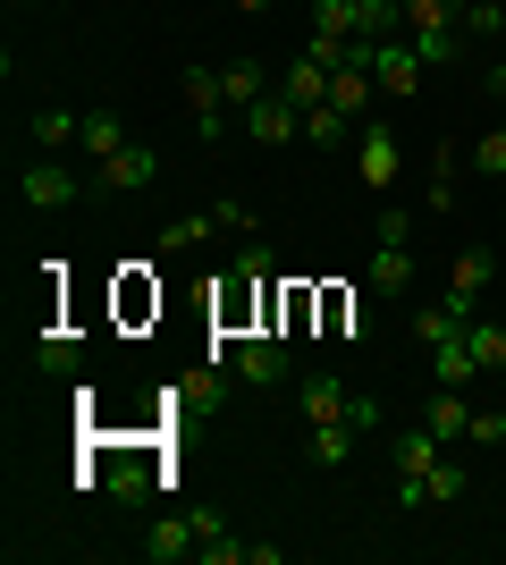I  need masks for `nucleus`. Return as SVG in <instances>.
Returning <instances> with one entry per match:
<instances>
[{
	"label": "nucleus",
	"instance_id": "nucleus-27",
	"mask_svg": "<svg viewBox=\"0 0 506 565\" xmlns=\"http://www.w3.org/2000/svg\"><path fill=\"white\" fill-rule=\"evenodd\" d=\"M212 228H219L212 212H203V220H169V228H161V245H169V254H186V245H203Z\"/></svg>",
	"mask_w": 506,
	"mask_h": 565
},
{
	"label": "nucleus",
	"instance_id": "nucleus-20",
	"mask_svg": "<svg viewBox=\"0 0 506 565\" xmlns=\"http://www.w3.org/2000/svg\"><path fill=\"white\" fill-rule=\"evenodd\" d=\"M219 85H228V102H245V110H254V102L270 94V68H262V60H228V68H219Z\"/></svg>",
	"mask_w": 506,
	"mask_h": 565
},
{
	"label": "nucleus",
	"instance_id": "nucleus-19",
	"mask_svg": "<svg viewBox=\"0 0 506 565\" xmlns=\"http://www.w3.org/2000/svg\"><path fill=\"white\" fill-rule=\"evenodd\" d=\"M372 94H380V76H372V68H337V76H330V102H337L346 118L372 110Z\"/></svg>",
	"mask_w": 506,
	"mask_h": 565
},
{
	"label": "nucleus",
	"instance_id": "nucleus-24",
	"mask_svg": "<svg viewBox=\"0 0 506 565\" xmlns=\"http://www.w3.org/2000/svg\"><path fill=\"white\" fill-rule=\"evenodd\" d=\"M464 43H506V9L498 0H464Z\"/></svg>",
	"mask_w": 506,
	"mask_h": 565
},
{
	"label": "nucleus",
	"instance_id": "nucleus-1",
	"mask_svg": "<svg viewBox=\"0 0 506 565\" xmlns=\"http://www.w3.org/2000/svg\"><path fill=\"white\" fill-rule=\"evenodd\" d=\"M388 465H397V507H431V472L448 465V439L431 423H413L388 439Z\"/></svg>",
	"mask_w": 506,
	"mask_h": 565
},
{
	"label": "nucleus",
	"instance_id": "nucleus-7",
	"mask_svg": "<svg viewBox=\"0 0 506 565\" xmlns=\"http://www.w3.org/2000/svg\"><path fill=\"white\" fill-rule=\"evenodd\" d=\"M245 136H254V143H295V136H304V102L262 94L254 110H245Z\"/></svg>",
	"mask_w": 506,
	"mask_h": 565
},
{
	"label": "nucleus",
	"instance_id": "nucleus-14",
	"mask_svg": "<svg viewBox=\"0 0 506 565\" xmlns=\"http://www.w3.org/2000/svg\"><path fill=\"white\" fill-rule=\"evenodd\" d=\"M413 270H422V262H413V245H372V287H380V296H406Z\"/></svg>",
	"mask_w": 506,
	"mask_h": 565
},
{
	"label": "nucleus",
	"instance_id": "nucleus-31",
	"mask_svg": "<svg viewBox=\"0 0 506 565\" xmlns=\"http://www.w3.org/2000/svg\"><path fill=\"white\" fill-rule=\"evenodd\" d=\"M473 448H506V414H473Z\"/></svg>",
	"mask_w": 506,
	"mask_h": 565
},
{
	"label": "nucleus",
	"instance_id": "nucleus-35",
	"mask_svg": "<svg viewBox=\"0 0 506 565\" xmlns=\"http://www.w3.org/2000/svg\"><path fill=\"white\" fill-rule=\"evenodd\" d=\"M237 9H270V0H237Z\"/></svg>",
	"mask_w": 506,
	"mask_h": 565
},
{
	"label": "nucleus",
	"instance_id": "nucleus-33",
	"mask_svg": "<svg viewBox=\"0 0 506 565\" xmlns=\"http://www.w3.org/2000/svg\"><path fill=\"white\" fill-rule=\"evenodd\" d=\"M110 498H144V465H119V472H110Z\"/></svg>",
	"mask_w": 506,
	"mask_h": 565
},
{
	"label": "nucleus",
	"instance_id": "nucleus-25",
	"mask_svg": "<svg viewBox=\"0 0 506 565\" xmlns=\"http://www.w3.org/2000/svg\"><path fill=\"white\" fill-rule=\"evenodd\" d=\"M34 363H43V372H76V330H43Z\"/></svg>",
	"mask_w": 506,
	"mask_h": 565
},
{
	"label": "nucleus",
	"instance_id": "nucleus-15",
	"mask_svg": "<svg viewBox=\"0 0 506 565\" xmlns=\"http://www.w3.org/2000/svg\"><path fill=\"white\" fill-rule=\"evenodd\" d=\"M76 143H85V161H110V152H127L136 136H127L119 110H85V136H76Z\"/></svg>",
	"mask_w": 506,
	"mask_h": 565
},
{
	"label": "nucleus",
	"instance_id": "nucleus-26",
	"mask_svg": "<svg viewBox=\"0 0 506 565\" xmlns=\"http://www.w3.org/2000/svg\"><path fill=\"white\" fill-rule=\"evenodd\" d=\"M464 338H473V354H482V372H506V330L498 321H473Z\"/></svg>",
	"mask_w": 506,
	"mask_h": 565
},
{
	"label": "nucleus",
	"instance_id": "nucleus-13",
	"mask_svg": "<svg viewBox=\"0 0 506 565\" xmlns=\"http://www.w3.org/2000/svg\"><path fill=\"white\" fill-rule=\"evenodd\" d=\"M473 372H482L473 338H439V347H431V380H439V388H473Z\"/></svg>",
	"mask_w": 506,
	"mask_h": 565
},
{
	"label": "nucleus",
	"instance_id": "nucleus-8",
	"mask_svg": "<svg viewBox=\"0 0 506 565\" xmlns=\"http://www.w3.org/2000/svg\"><path fill=\"white\" fill-rule=\"evenodd\" d=\"M372 76H380V94H413V85H422V51H413L406 34H380V51H372Z\"/></svg>",
	"mask_w": 506,
	"mask_h": 565
},
{
	"label": "nucleus",
	"instance_id": "nucleus-5",
	"mask_svg": "<svg viewBox=\"0 0 506 565\" xmlns=\"http://www.w3.org/2000/svg\"><path fill=\"white\" fill-rule=\"evenodd\" d=\"M186 110H194V136L203 143L228 136V85H219V68H186Z\"/></svg>",
	"mask_w": 506,
	"mask_h": 565
},
{
	"label": "nucleus",
	"instance_id": "nucleus-34",
	"mask_svg": "<svg viewBox=\"0 0 506 565\" xmlns=\"http://www.w3.org/2000/svg\"><path fill=\"white\" fill-rule=\"evenodd\" d=\"M489 94L506 102V43H498V60H489Z\"/></svg>",
	"mask_w": 506,
	"mask_h": 565
},
{
	"label": "nucleus",
	"instance_id": "nucleus-17",
	"mask_svg": "<svg viewBox=\"0 0 506 565\" xmlns=\"http://www.w3.org/2000/svg\"><path fill=\"white\" fill-rule=\"evenodd\" d=\"M304 143H321V152H337V143H355V118L337 110V102H313V110H304Z\"/></svg>",
	"mask_w": 506,
	"mask_h": 565
},
{
	"label": "nucleus",
	"instance_id": "nucleus-4",
	"mask_svg": "<svg viewBox=\"0 0 506 565\" xmlns=\"http://www.w3.org/2000/svg\"><path fill=\"white\" fill-rule=\"evenodd\" d=\"M152 178H161V152H152V143H127L110 161H94V194H144Z\"/></svg>",
	"mask_w": 506,
	"mask_h": 565
},
{
	"label": "nucleus",
	"instance_id": "nucleus-29",
	"mask_svg": "<svg viewBox=\"0 0 506 565\" xmlns=\"http://www.w3.org/2000/svg\"><path fill=\"white\" fill-rule=\"evenodd\" d=\"M473 169H482V178H506V127H489V136L473 143Z\"/></svg>",
	"mask_w": 506,
	"mask_h": 565
},
{
	"label": "nucleus",
	"instance_id": "nucleus-22",
	"mask_svg": "<svg viewBox=\"0 0 506 565\" xmlns=\"http://www.w3.org/2000/svg\"><path fill=\"white\" fill-rule=\"evenodd\" d=\"M355 423H313V465H355Z\"/></svg>",
	"mask_w": 506,
	"mask_h": 565
},
{
	"label": "nucleus",
	"instance_id": "nucleus-18",
	"mask_svg": "<svg viewBox=\"0 0 506 565\" xmlns=\"http://www.w3.org/2000/svg\"><path fill=\"white\" fill-rule=\"evenodd\" d=\"M25 136L43 143V152H68V143L85 136V118H76V110H60V102H51V110H34V127H25Z\"/></svg>",
	"mask_w": 506,
	"mask_h": 565
},
{
	"label": "nucleus",
	"instance_id": "nucleus-30",
	"mask_svg": "<svg viewBox=\"0 0 506 565\" xmlns=\"http://www.w3.org/2000/svg\"><path fill=\"white\" fill-rule=\"evenodd\" d=\"M380 245H413V212H406V203H388V212H380Z\"/></svg>",
	"mask_w": 506,
	"mask_h": 565
},
{
	"label": "nucleus",
	"instance_id": "nucleus-28",
	"mask_svg": "<svg viewBox=\"0 0 506 565\" xmlns=\"http://www.w3.org/2000/svg\"><path fill=\"white\" fill-rule=\"evenodd\" d=\"M464 481H473V472H464L456 456H448V465L431 472V507H456V498H464Z\"/></svg>",
	"mask_w": 506,
	"mask_h": 565
},
{
	"label": "nucleus",
	"instance_id": "nucleus-11",
	"mask_svg": "<svg viewBox=\"0 0 506 565\" xmlns=\"http://www.w3.org/2000/svg\"><path fill=\"white\" fill-rule=\"evenodd\" d=\"M422 423L456 448V439H473V397H464V388H431V397H422Z\"/></svg>",
	"mask_w": 506,
	"mask_h": 565
},
{
	"label": "nucleus",
	"instance_id": "nucleus-32",
	"mask_svg": "<svg viewBox=\"0 0 506 565\" xmlns=\"http://www.w3.org/2000/svg\"><path fill=\"white\" fill-rule=\"evenodd\" d=\"M346 423H355L363 439H372V430H380V397H355V405H346Z\"/></svg>",
	"mask_w": 506,
	"mask_h": 565
},
{
	"label": "nucleus",
	"instance_id": "nucleus-16",
	"mask_svg": "<svg viewBox=\"0 0 506 565\" xmlns=\"http://www.w3.org/2000/svg\"><path fill=\"white\" fill-rule=\"evenodd\" d=\"M489 279H498V254H489V245H464L456 270H448V296H482Z\"/></svg>",
	"mask_w": 506,
	"mask_h": 565
},
{
	"label": "nucleus",
	"instance_id": "nucleus-10",
	"mask_svg": "<svg viewBox=\"0 0 506 565\" xmlns=\"http://www.w3.org/2000/svg\"><path fill=\"white\" fill-rule=\"evenodd\" d=\"M346 405H355V397H346V380H337V372H313L304 388H295V414H304V423H346Z\"/></svg>",
	"mask_w": 506,
	"mask_h": 565
},
{
	"label": "nucleus",
	"instance_id": "nucleus-21",
	"mask_svg": "<svg viewBox=\"0 0 506 565\" xmlns=\"http://www.w3.org/2000/svg\"><path fill=\"white\" fill-rule=\"evenodd\" d=\"M330 76H337V68H321V60H304V51H295V68H288V102H304V110H313V102H330Z\"/></svg>",
	"mask_w": 506,
	"mask_h": 565
},
{
	"label": "nucleus",
	"instance_id": "nucleus-6",
	"mask_svg": "<svg viewBox=\"0 0 506 565\" xmlns=\"http://www.w3.org/2000/svg\"><path fill=\"white\" fill-rule=\"evenodd\" d=\"M355 169H363V186H372V194H388V186H397V169H406L397 136H388V127H355Z\"/></svg>",
	"mask_w": 506,
	"mask_h": 565
},
{
	"label": "nucleus",
	"instance_id": "nucleus-9",
	"mask_svg": "<svg viewBox=\"0 0 506 565\" xmlns=\"http://www.w3.org/2000/svg\"><path fill=\"white\" fill-rule=\"evenodd\" d=\"M144 557L152 565H186V557H203V541H194V515H161L144 532Z\"/></svg>",
	"mask_w": 506,
	"mask_h": 565
},
{
	"label": "nucleus",
	"instance_id": "nucleus-23",
	"mask_svg": "<svg viewBox=\"0 0 506 565\" xmlns=\"http://www.w3.org/2000/svg\"><path fill=\"white\" fill-rule=\"evenodd\" d=\"M194 541H203V565H237L245 541H228V523L219 515H194Z\"/></svg>",
	"mask_w": 506,
	"mask_h": 565
},
{
	"label": "nucleus",
	"instance_id": "nucleus-12",
	"mask_svg": "<svg viewBox=\"0 0 506 565\" xmlns=\"http://www.w3.org/2000/svg\"><path fill=\"white\" fill-rule=\"evenodd\" d=\"M237 380L279 388V380H288V347H279V338H245V347H237Z\"/></svg>",
	"mask_w": 506,
	"mask_h": 565
},
{
	"label": "nucleus",
	"instance_id": "nucleus-3",
	"mask_svg": "<svg viewBox=\"0 0 506 565\" xmlns=\"http://www.w3.org/2000/svg\"><path fill=\"white\" fill-rule=\"evenodd\" d=\"M18 203H34V212H68V203H85V178H76L60 152H43V161L18 169Z\"/></svg>",
	"mask_w": 506,
	"mask_h": 565
},
{
	"label": "nucleus",
	"instance_id": "nucleus-2",
	"mask_svg": "<svg viewBox=\"0 0 506 565\" xmlns=\"http://www.w3.org/2000/svg\"><path fill=\"white\" fill-rule=\"evenodd\" d=\"M406 43L422 51V68H448L464 51V0H406Z\"/></svg>",
	"mask_w": 506,
	"mask_h": 565
}]
</instances>
